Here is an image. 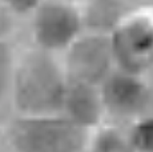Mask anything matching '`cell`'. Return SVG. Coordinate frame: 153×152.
<instances>
[{"label": "cell", "instance_id": "cell-4", "mask_svg": "<svg viewBox=\"0 0 153 152\" xmlns=\"http://www.w3.org/2000/svg\"><path fill=\"white\" fill-rule=\"evenodd\" d=\"M32 36L37 49L67 52L85 32L83 7L67 0L39 1L31 13Z\"/></svg>", "mask_w": 153, "mask_h": 152}, {"label": "cell", "instance_id": "cell-14", "mask_svg": "<svg viewBox=\"0 0 153 152\" xmlns=\"http://www.w3.org/2000/svg\"><path fill=\"white\" fill-rule=\"evenodd\" d=\"M151 5H152V8H153V4H151Z\"/></svg>", "mask_w": 153, "mask_h": 152}, {"label": "cell", "instance_id": "cell-10", "mask_svg": "<svg viewBox=\"0 0 153 152\" xmlns=\"http://www.w3.org/2000/svg\"><path fill=\"white\" fill-rule=\"evenodd\" d=\"M126 131L136 152H153V113L132 123Z\"/></svg>", "mask_w": 153, "mask_h": 152}, {"label": "cell", "instance_id": "cell-13", "mask_svg": "<svg viewBox=\"0 0 153 152\" xmlns=\"http://www.w3.org/2000/svg\"><path fill=\"white\" fill-rule=\"evenodd\" d=\"M151 113H153V76H152V101H151Z\"/></svg>", "mask_w": 153, "mask_h": 152}, {"label": "cell", "instance_id": "cell-9", "mask_svg": "<svg viewBox=\"0 0 153 152\" xmlns=\"http://www.w3.org/2000/svg\"><path fill=\"white\" fill-rule=\"evenodd\" d=\"M85 152H136L125 127L105 123L89 133Z\"/></svg>", "mask_w": 153, "mask_h": 152}, {"label": "cell", "instance_id": "cell-11", "mask_svg": "<svg viewBox=\"0 0 153 152\" xmlns=\"http://www.w3.org/2000/svg\"><path fill=\"white\" fill-rule=\"evenodd\" d=\"M16 15L11 1H0V43H5L12 35L16 24Z\"/></svg>", "mask_w": 153, "mask_h": 152}, {"label": "cell", "instance_id": "cell-7", "mask_svg": "<svg viewBox=\"0 0 153 152\" xmlns=\"http://www.w3.org/2000/svg\"><path fill=\"white\" fill-rule=\"evenodd\" d=\"M61 115L88 133L105 124L107 115L100 87L69 80Z\"/></svg>", "mask_w": 153, "mask_h": 152}, {"label": "cell", "instance_id": "cell-12", "mask_svg": "<svg viewBox=\"0 0 153 152\" xmlns=\"http://www.w3.org/2000/svg\"><path fill=\"white\" fill-rule=\"evenodd\" d=\"M13 69L11 66V54L5 43H0V98L4 95L8 86L12 81Z\"/></svg>", "mask_w": 153, "mask_h": 152}, {"label": "cell", "instance_id": "cell-2", "mask_svg": "<svg viewBox=\"0 0 153 152\" xmlns=\"http://www.w3.org/2000/svg\"><path fill=\"white\" fill-rule=\"evenodd\" d=\"M89 133L61 113L19 116L10 127V142L16 152H84Z\"/></svg>", "mask_w": 153, "mask_h": 152}, {"label": "cell", "instance_id": "cell-3", "mask_svg": "<svg viewBox=\"0 0 153 152\" xmlns=\"http://www.w3.org/2000/svg\"><path fill=\"white\" fill-rule=\"evenodd\" d=\"M117 69L153 76V8L137 4L109 36Z\"/></svg>", "mask_w": 153, "mask_h": 152}, {"label": "cell", "instance_id": "cell-1", "mask_svg": "<svg viewBox=\"0 0 153 152\" xmlns=\"http://www.w3.org/2000/svg\"><path fill=\"white\" fill-rule=\"evenodd\" d=\"M68 75L64 64L40 49L28 52L15 67L11 89L20 116L61 113Z\"/></svg>", "mask_w": 153, "mask_h": 152}, {"label": "cell", "instance_id": "cell-5", "mask_svg": "<svg viewBox=\"0 0 153 152\" xmlns=\"http://www.w3.org/2000/svg\"><path fill=\"white\" fill-rule=\"evenodd\" d=\"M107 123L128 127L151 113L152 76L114 69L100 86Z\"/></svg>", "mask_w": 153, "mask_h": 152}, {"label": "cell", "instance_id": "cell-8", "mask_svg": "<svg viewBox=\"0 0 153 152\" xmlns=\"http://www.w3.org/2000/svg\"><path fill=\"white\" fill-rule=\"evenodd\" d=\"M137 5V3L117 0H95L83 4L84 25L87 32L111 36L124 17Z\"/></svg>", "mask_w": 153, "mask_h": 152}, {"label": "cell", "instance_id": "cell-6", "mask_svg": "<svg viewBox=\"0 0 153 152\" xmlns=\"http://www.w3.org/2000/svg\"><path fill=\"white\" fill-rule=\"evenodd\" d=\"M64 68L69 80L100 87L116 69L109 36L85 31L65 52Z\"/></svg>", "mask_w": 153, "mask_h": 152}]
</instances>
